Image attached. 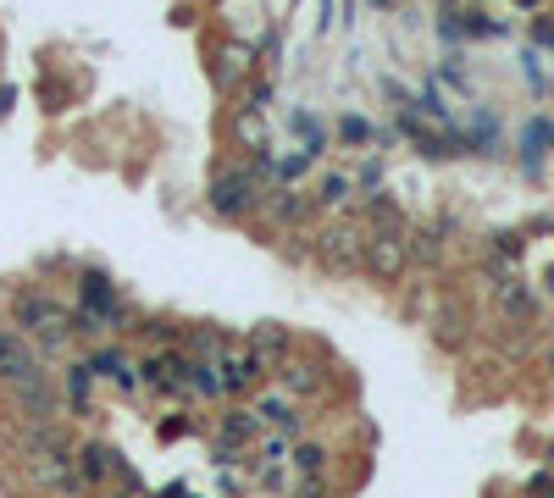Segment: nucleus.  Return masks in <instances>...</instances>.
I'll return each instance as SVG.
<instances>
[{"label":"nucleus","instance_id":"obj_1","mask_svg":"<svg viewBox=\"0 0 554 498\" xmlns=\"http://www.w3.org/2000/svg\"><path fill=\"white\" fill-rule=\"evenodd\" d=\"M78 443L61 427H28L23 443H17V471H23L28 487L50 498H89V482L78 476Z\"/></svg>","mask_w":554,"mask_h":498},{"label":"nucleus","instance_id":"obj_2","mask_svg":"<svg viewBox=\"0 0 554 498\" xmlns=\"http://www.w3.org/2000/svg\"><path fill=\"white\" fill-rule=\"evenodd\" d=\"M128 327H133V310H128V299H122V288L111 283V272H100V266H78L73 332L78 338L106 344V338H122Z\"/></svg>","mask_w":554,"mask_h":498},{"label":"nucleus","instance_id":"obj_3","mask_svg":"<svg viewBox=\"0 0 554 498\" xmlns=\"http://www.w3.org/2000/svg\"><path fill=\"white\" fill-rule=\"evenodd\" d=\"M12 327L23 332L39 355H61V349L78 344L73 305H61V299L50 294V288H39V283H23L12 294Z\"/></svg>","mask_w":554,"mask_h":498},{"label":"nucleus","instance_id":"obj_4","mask_svg":"<svg viewBox=\"0 0 554 498\" xmlns=\"http://www.w3.org/2000/svg\"><path fill=\"white\" fill-rule=\"evenodd\" d=\"M272 172L261 161H228L211 172L205 183V211L217 216V222H244V216H261V200L272 189Z\"/></svg>","mask_w":554,"mask_h":498},{"label":"nucleus","instance_id":"obj_5","mask_svg":"<svg viewBox=\"0 0 554 498\" xmlns=\"http://www.w3.org/2000/svg\"><path fill=\"white\" fill-rule=\"evenodd\" d=\"M311 255L327 277H361L366 266V216H333L311 238Z\"/></svg>","mask_w":554,"mask_h":498},{"label":"nucleus","instance_id":"obj_6","mask_svg":"<svg viewBox=\"0 0 554 498\" xmlns=\"http://www.w3.org/2000/svg\"><path fill=\"white\" fill-rule=\"evenodd\" d=\"M410 222H366V266L361 277H372L377 288H394L410 272Z\"/></svg>","mask_w":554,"mask_h":498},{"label":"nucleus","instance_id":"obj_7","mask_svg":"<svg viewBox=\"0 0 554 498\" xmlns=\"http://www.w3.org/2000/svg\"><path fill=\"white\" fill-rule=\"evenodd\" d=\"M6 399H12V410H17V421H23V432H28V427H56V415L67 410V404H61V382L50 377L45 366L23 371L17 382H6Z\"/></svg>","mask_w":554,"mask_h":498},{"label":"nucleus","instance_id":"obj_8","mask_svg":"<svg viewBox=\"0 0 554 498\" xmlns=\"http://www.w3.org/2000/svg\"><path fill=\"white\" fill-rule=\"evenodd\" d=\"M272 377H277V388L289 393V399H300V404L322 399V393L333 388V366H327V355H300V349L277 360Z\"/></svg>","mask_w":554,"mask_h":498},{"label":"nucleus","instance_id":"obj_9","mask_svg":"<svg viewBox=\"0 0 554 498\" xmlns=\"http://www.w3.org/2000/svg\"><path fill=\"white\" fill-rule=\"evenodd\" d=\"M78 476L89 482V493H106L111 482H122V476H133L128 465H122V449H111L106 438H84L78 443Z\"/></svg>","mask_w":554,"mask_h":498},{"label":"nucleus","instance_id":"obj_10","mask_svg":"<svg viewBox=\"0 0 554 498\" xmlns=\"http://www.w3.org/2000/svg\"><path fill=\"white\" fill-rule=\"evenodd\" d=\"M311 211H316V200L305 189H294V183H272L261 200V222L277 227V233H294L300 222H311Z\"/></svg>","mask_w":554,"mask_h":498},{"label":"nucleus","instance_id":"obj_11","mask_svg":"<svg viewBox=\"0 0 554 498\" xmlns=\"http://www.w3.org/2000/svg\"><path fill=\"white\" fill-rule=\"evenodd\" d=\"M222 377H228V399H244V393H261V382L272 377V360L255 355L250 344H228V355H222Z\"/></svg>","mask_w":554,"mask_h":498},{"label":"nucleus","instance_id":"obj_12","mask_svg":"<svg viewBox=\"0 0 554 498\" xmlns=\"http://www.w3.org/2000/svg\"><path fill=\"white\" fill-rule=\"evenodd\" d=\"M255 72V45H239V39H228V45L211 50V83H217V95H239V83Z\"/></svg>","mask_w":554,"mask_h":498},{"label":"nucleus","instance_id":"obj_13","mask_svg":"<svg viewBox=\"0 0 554 498\" xmlns=\"http://www.w3.org/2000/svg\"><path fill=\"white\" fill-rule=\"evenodd\" d=\"M89 366H95V377H100V382H111V388H122V393L139 388V360H133L122 344H111V338L89 349Z\"/></svg>","mask_w":554,"mask_h":498},{"label":"nucleus","instance_id":"obj_14","mask_svg":"<svg viewBox=\"0 0 554 498\" xmlns=\"http://www.w3.org/2000/svg\"><path fill=\"white\" fill-rule=\"evenodd\" d=\"M255 415H261V427L283 432V438H305V415H300V399L289 393H255Z\"/></svg>","mask_w":554,"mask_h":498},{"label":"nucleus","instance_id":"obj_15","mask_svg":"<svg viewBox=\"0 0 554 498\" xmlns=\"http://www.w3.org/2000/svg\"><path fill=\"white\" fill-rule=\"evenodd\" d=\"M95 366H89V355L84 360H73V366L61 371V404L73 415H95Z\"/></svg>","mask_w":554,"mask_h":498},{"label":"nucleus","instance_id":"obj_16","mask_svg":"<svg viewBox=\"0 0 554 498\" xmlns=\"http://www.w3.org/2000/svg\"><path fill=\"white\" fill-rule=\"evenodd\" d=\"M494 310L505 321H532V316H538V294H532V283H521V277L510 272V277H499V283H494Z\"/></svg>","mask_w":554,"mask_h":498},{"label":"nucleus","instance_id":"obj_17","mask_svg":"<svg viewBox=\"0 0 554 498\" xmlns=\"http://www.w3.org/2000/svg\"><path fill=\"white\" fill-rule=\"evenodd\" d=\"M34 366H39V349L28 344L17 327H0V388H6V382H17L23 371H34Z\"/></svg>","mask_w":554,"mask_h":498},{"label":"nucleus","instance_id":"obj_18","mask_svg":"<svg viewBox=\"0 0 554 498\" xmlns=\"http://www.w3.org/2000/svg\"><path fill=\"white\" fill-rule=\"evenodd\" d=\"M244 344L255 349V355H266L277 366L283 355H294V327H283V321H255L250 332H244Z\"/></svg>","mask_w":554,"mask_h":498},{"label":"nucleus","instance_id":"obj_19","mask_svg":"<svg viewBox=\"0 0 554 498\" xmlns=\"http://www.w3.org/2000/svg\"><path fill=\"white\" fill-rule=\"evenodd\" d=\"M355 189H361V183H355V172H322V183H316V211H327V216H338V211H350V200H355Z\"/></svg>","mask_w":554,"mask_h":498},{"label":"nucleus","instance_id":"obj_20","mask_svg":"<svg viewBox=\"0 0 554 498\" xmlns=\"http://www.w3.org/2000/svg\"><path fill=\"white\" fill-rule=\"evenodd\" d=\"M228 332L222 327H211V321H194V327H183V355L189 360H222L228 355Z\"/></svg>","mask_w":554,"mask_h":498},{"label":"nucleus","instance_id":"obj_21","mask_svg":"<svg viewBox=\"0 0 554 498\" xmlns=\"http://www.w3.org/2000/svg\"><path fill=\"white\" fill-rule=\"evenodd\" d=\"M289 465H294V476H305V471H333V449H327V443H316V438H294Z\"/></svg>","mask_w":554,"mask_h":498},{"label":"nucleus","instance_id":"obj_22","mask_svg":"<svg viewBox=\"0 0 554 498\" xmlns=\"http://www.w3.org/2000/svg\"><path fill=\"white\" fill-rule=\"evenodd\" d=\"M410 238V266H438L444 261V238H438V227H405Z\"/></svg>","mask_w":554,"mask_h":498},{"label":"nucleus","instance_id":"obj_23","mask_svg":"<svg viewBox=\"0 0 554 498\" xmlns=\"http://www.w3.org/2000/svg\"><path fill=\"white\" fill-rule=\"evenodd\" d=\"M233 139H239L244 150H266V122H261V106H239V117H233Z\"/></svg>","mask_w":554,"mask_h":498},{"label":"nucleus","instance_id":"obj_24","mask_svg":"<svg viewBox=\"0 0 554 498\" xmlns=\"http://www.w3.org/2000/svg\"><path fill=\"white\" fill-rule=\"evenodd\" d=\"M139 327H145V338L156 349H183V321H167V316H145L139 321Z\"/></svg>","mask_w":554,"mask_h":498},{"label":"nucleus","instance_id":"obj_25","mask_svg":"<svg viewBox=\"0 0 554 498\" xmlns=\"http://www.w3.org/2000/svg\"><path fill=\"white\" fill-rule=\"evenodd\" d=\"M289 498H333V471H305L289 482Z\"/></svg>","mask_w":554,"mask_h":498},{"label":"nucleus","instance_id":"obj_26","mask_svg":"<svg viewBox=\"0 0 554 498\" xmlns=\"http://www.w3.org/2000/svg\"><path fill=\"white\" fill-rule=\"evenodd\" d=\"M316 166V150H300V155H283V161H277V183H300L305 172H311Z\"/></svg>","mask_w":554,"mask_h":498},{"label":"nucleus","instance_id":"obj_27","mask_svg":"<svg viewBox=\"0 0 554 498\" xmlns=\"http://www.w3.org/2000/svg\"><path fill=\"white\" fill-rule=\"evenodd\" d=\"M338 139H344V144H372V139H383V133H377L366 117H344V122H338Z\"/></svg>","mask_w":554,"mask_h":498},{"label":"nucleus","instance_id":"obj_28","mask_svg":"<svg viewBox=\"0 0 554 498\" xmlns=\"http://www.w3.org/2000/svg\"><path fill=\"white\" fill-rule=\"evenodd\" d=\"M433 327H438V344H460V327H466V316H460V305H444V316H438Z\"/></svg>","mask_w":554,"mask_h":498},{"label":"nucleus","instance_id":"obj_29","mask_svg":"<svg viewBox=\"0 0 554 498\" xmlns=\"http://www.w3.org/2000/svg\"><path fill=\"white\" fill-rule=\"evenodd\" d=\"M106 498H150V493H145V482H139V476H122V482L106 487Z\"/></svg>","mask_w":554,"mask_h":498},{"label":"nucleus","instance_id":"obj_30","mask_svg":"<svg viewBox=\"0 0 554 498\" xmlns=\"http://www.w3.org/2000/svg\"><path fill=\"white\" fill-rule=\"evenodd\" d=\"M532 498H554V482L543 476V482H532Z\"/></svg>","mask_w":554,"mask_h":498},{"label":"nucleus","instance_id":"obj_31","mask_svg":"<svg viewBox=\"0 0 554 498\" xmlns=\"http://www.w3.org/2000/svg\"><path fill=\"white\" fill-rule=\"evenodd\" d=\"M12 100H17V95H12V89H6V83H0V117L12 111Z\"/></svg>","mask_w":554,"mask_h":498},{"label":"nucleus","instance_id":"obj_32","mask_svg":"<svg viewBox=\"0 0 554 498\" xmlns=\"http://www.w3.org/2000/svg\"><path fill=\"white\" fill-rule=\"evenodd\" d=\"M543 366H549V377H554V344H549V349H543Z\"/></svg>","mask_w":554,"mask_h":498},{"label":"nucleus","instance_id":"obj_33","mask_svg":"<svg viewBox=\"0 0 554 498\" xmlns=\"http://www.w3.org/2000/svg\"><path fill=\"white\" fill-rule=\"evenodd\" d=\"M543 288H549V294H554V266H549V272H543Z\"/></svg>","mask_w":554,"mask_h":498},{"label":"nucleus","instance_id":"obj_34","mask_svg":"<svg viewBox=\"0 0 554 498\" xmlns=\"http://www.w3.org/2000/svg\"><path fill=\"white\" fill-rule=\"evenodd\" d=\"M372 6H377V12H388V6H399V0H372Z\"/></svg>","mask_w":554,"mask_h":498},{"label":"nucleus","instance_id":"obj_35","mask_svg":"<svg viewBox=\"0 0 554 498\" xmlns=\"http://www.w3.org/2000/svg\"><path fill=\"white\" fill-rule=\"evenodd\" d=\"M516 6H538V0H516Z\"/></svg>","mask_w":554,"mask_h":498},{"label":"nucleus","instance_id":"obj_36","mask_svg":"<svg viewBox=\"0 0 554 498\" xmlns=\"http://www.w3.org/2000/svg\"><path fill=\"white\" fill-rule=\"evenodd\" d=\"M444 6H455V0H444Z\"/></svg>","mask_w":554,"mask_h":498}]
</instances>
